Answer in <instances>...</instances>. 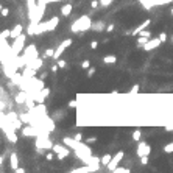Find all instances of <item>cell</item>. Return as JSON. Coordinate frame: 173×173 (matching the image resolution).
<instances>
[{"instance_id":"1","label":"cell","mask_w":173,"mask_h":173,"mask_svg":"<svg viewBox=\"0 0 173 173\" xmlns=\"http://www.w3.org/2000/svg\"><path fill=\"white\" fill-rule=\"evenodd\" d=\"M92 28V20L89 16H83L78 17L72 25H70V31L72 33H79V31H87Z\"/></svg>"},{"instance_id":"2","label":"cell","mask_w":173,"mask_h":173,"mask_svg":"<svg viewBox=\"0 0 173 173\" xmlns=\"http://www.w3.org/2000/svg\"><path fill=\"white\" fill-rule=\"evenodd\" d=\"M58 23H59V17H56V16L51 17L47 22H39L37 26H36V34H41L44 31H53L58 26Z\"/></svg>"},{"instance_id":"3","label":"cell","mask_w":173,"mask_h":173,"mask_svg":"<svg viewBox=\"0 0 173 173\" xmlns=\"http://www.w3.org/2000/svg\"><path fill=\"white\" fill-rule=\"evenodd\" d=\"M23 45H25V34L22 33L20 36H17V37L14 39V42L11 44L12 53H16V55H19V53L23 50Z\"/></svg>"},{"instance_id":"4","label":"cell","mask_w":173,"mask_h":173,"mask_svg":"<svg viewBox=\"0 0 173 173\" xmlns=\"http://www.w3.org/2000/svg\"><path fill=\"white\" fill-rule=\"evenodd\" d=\"M23 56H25V59H26V64H28L30 61H33V59H36V58H37V48H36V45L31 44V45H28V47H25Z\"/></svg>"},{"instance_id":"5","label":"cell","mask_w":173,"mask_h":173,"mask_svg":"<svg viewBox=\"0 0 173 173\" xmlns=\"http://www.w3.org/2000/svg\"><path fill=\"white\" fill-rule=\"evenodd\" d=\"M53 143L48 137H41L39 136L37 137V140H36V148H44V150H51L53 148Z\"/></svg>"},{"instance_id":"6","label":"cell","mask_w":173,"mask_h":173,"mask_svg":"<svg viewBox=\"0 0 173 173\" xmlns=\"http://www.w3.org/2000/svg\"><path fill=\"white\" fill-rule=\"evenodd\" d=\"M72 45V39H65V41H62L58 47H56V50H55V55H53V58L55 59H59L61 58V55L64 53V50L67 48V47H70Z\"/></svg>"},{"instance_id":"7","label":"cell","mask_w":173,"mask_h":173,"mask_svg":"<svg viewBox=\"0 0 173 173\" xmlns=\"http://www.w3.org/2000/svg\"><path fill=\"white\" fill-rule=\"evenodd\" d=\"M123 154H125L123 151H118V153H115V154L112 156L111 162L108 164V170H109V171H114L115 167H118V162H120L122 159H123Z\"/></svg>"},{"instance_id":"8","label":"cell","mask_w":173,"mask_h":173,"mask_svg":"<svg viewBox=\"0 0 173 173\" xmlns=\"http://www.w3.org/2000/svg\"><path fill=\"white\" fill-rule=\"evenodd\" d=\"M50 95V89L44 87L42 90H37V92H33V98L37 101V103H44V100Z\"/></svg>"},{"instance_id":"9","label":"cell","mask_w":173,"mask_h":173,"mask_svg":"<svg viewBox=\"0 0 173 173\" xmlns=\"http://www.w3.org/2000/svg\"><path fill=\"white\" fill-rule=\"evenodd\" d=\"M161 44H162V41H161L159 37H150V39H148V42L143 45V50H145V51L154 50V48H157V47L161 45Z\"/></svg>"},{"instance_id":"10","label":"cell","mask_w":173,"mask_h":173,"mask_svg":"<svg viewBox=\"0 0 173 173\" xmlns=\"http://www.w3.org/2000/svg\"><path fill=\"white\" fill-rule=\"evenodd\" d=\"M51 150L58 154L59 159H62V157H65V156H69V154H70V150H69V148H65V147H62V145H59V143H55Z\"/></svg>"},{"instance_id":"11","label":"cell","mask_w":173,"mask_h":173,"mask_svg":"<svg viewBox=\"0 0 173 173\" xmlns=\"http://www.w3.org/2000/svg\"><path fill=\"white\" fill-rule=\"evenodd\" d=\"M45 106H44V103H39L37 106H36V108H34V106H33V108L28 111L33 117H41V115H45Z\"/></svg>"},{"instance_id":"12","label":"cell","mask_w":173,"mask_h":173,"mask_svg":"<svg viewBox=\"0 0 173 173\" xmlns=\"http://www.w3.org/2000/svg\"><path fill=\"white\" fill-rule=\"evenodd\" d=\"M6 118H8V120H9L12 125H14L16 129H20V128H22V120H20V118H19L14 112H8V114H6Z\"/></svg>"},{"instance_id":"13","label":"cell","mask_w":173,"mask_h":173,"mask_svg":"<svg viewBox=\"0 0 173 173\" xmlns=\"http://www.w3.org/2000/svg\"><path fill=\"white\" fill-rule=\"evenodd\" d=\"M9 165L12 170H16L19 167V154L17 153H11L9 154Z\"/></svg>"},{"instance_id":"14","label":"cell","mask_w":173,"mask_h":173,"mask_svg":"<svg viewBox=\"0 0 173 173\" xmlns=\"http://www.w3.org/2000/svg\"><path fill=\"white\" fill-rule=\"evenodd\" d=\"M150 22H151L150 19H145V20H143V22H142V23H140V25L137 26L136 30H132V31H131V34H132V36H137V34H139V33H140L142 30H145V28H147V26L150 25Z\"/></svg>"},{"instance_id":"15","label":"cell","mask_w":173,"mask_h":173,"mask_svg":"<svg viewBox=\"0 0 173 173\" xmlns=\"http://www.w3.org/2000/svg\"><path fill=\"white\" fill-rule=\"evenodd\" d=\"M36 69H33V67H30V65H26V67H23V78H33L34 75H36Z\"/></svg>"},{"instance_id":"16","label":"cell","mask_w":173,"mask_h":173,"mask_svg":"<svg viewBox=\"0 0 173 173\" xmlns=\"http://www.w3.org/2000/svg\"><path fill=\"white\" fill-rule=\"evenodd\" d=\"M26 98H28V95H26V90H23V92H19V94L14 97V100H16V103H17V104L26 103Z\"/></svg>"},{"instance_id":"17","label":"cell","mask_w":173,"mask_h":173,"mask_svg":"<svg viewBox=\"0 0 173 173\" xmlns=\"http://www.w3.org/2000/svg\"><path fill=\"white\" fill-rule=\"evenodd\" d=\"M147 145L148 143H145V142H139V145H137V156L139 157L147 156V154H145V153H147Z\"/></svg>"},{"instance_id":"18","label":"cell","mask_w":173,"mask_h":173,"mask_svg":"<svg viewBox=\"0 0 173 173\" xmlns=\"http://www.w3.org/2000/svg\"><path fill=\"white\" fill-rule=\"evenodd\" d=\"M22 31H23V26H22L20 23H17V25L14 26V28L11 30V37H12V39H16L17 36H20V34H22Z\"/></svg>"},{"instance_id":"19","label":"cell","mask_w":173,"mask_h":173,"mask_svg":"<svg viewBox=\"0 0 173 173\" xmlns=\"http://www.w3.org/2000/svg\"><path fill=\"white\" fill-rule=\"evenodd\" d=\"M72 5L70 3H65V5H62V8H61V14L64 16V17H69L70 14H72Z\"/></svg>"},{"instance_id":"20","label":"cell","mask_w":173,"mask_h":173,"mask_svg":"<svg viewBox=\"0 0 173 173\" xmlns=\"http://www.w3.org/2000/svg\"><path fill=\"white\" fill-rule=\"evenodd\" d=\"M26 65H30V67H33V69H36V70H39L41 69V65H42V59L41 58H36V59H33V61H30Z\"/></svg>"},{"instance_id":"21","label":"cell","mask_w":173,"mask_h":173,"mask_svg":"<svg viewBox=\"0 0 173 173\" xmlns=\"http://www.w3.org/2000/svg\"><path fill=\"white\" fill-rule=\"evenodd\" d=\"M92 30H94V31H103V30H106V26H104V22H94V23H92Z\"/></svg>"},{"instance_id":"22","label":"cell","mask_w":173,"mask_h":173,"mask_svg":"<svg viewBox=\"0 0 173 173\" xmlns=\"http://www.w3.org/2000/svg\"><path fill=\"white\" fill-rule=\"evenodd\" d=\"M173 0H151V5L153 6H161V5H168Z\"/></svg>"},{"instance_id":"23","label":"cell","mask_w":173,"mask_h":173,"mask_svg":"<svg viewBox=\"0 0 173 173\" xmlns=\"http://www.w3.org/2000/svg\"><path fill=\"white\" fill-rule=\"evenodd\" d=\"M115 61H117V56L115 55H106L103 58V62H106V64H114Z\"/></svg>"},{"instance_id":"24","label":"cell","mask_w":173,"mask_h":173,"mask_svg":"<svg viewBox=\"0 0 173 173\" xmlns=\"http://www.w3.org/2000/svg\"><path fill=\"white\" fill-rule=\"evenodd\" d=\"M111 159H112V154H103L101 156V165L108 167V164L111 162Z\"/></svg>"},{"instance_id":"25","label":"cell","mask_w":173,"mask_h":173,"mask_svg":"<svg viewBox=\"0 0 173 173\" xmlns=\"http://www.w3.org/2000/svg\"><path fill=\"white\" fill-rule=\"evenodd\" d=\"M139 2L142 3V6H143L145 9H151V8H153V5H151V0H139Z\"/></svg>"},{"instance_id":"26","label":"cell","mask_w":173,"mask_h":173,"mask_svg":"<svg viewBox=\"0 0 173 173\" xmlns=\"http://www.w3.org/2000/svg\"><path fill=\"white\" fill-rule=\"evenodd\" d=\"M147 42H148V37H145V36H139V39H137V45H139V47H143Z\"/></svg>"},{"instance_id":"27","label":"cell","mask_w":173,"mask_h":173,"mask_svg":"<svg viewBox=\"0 0 173 173\" xmlns=\"http://www.w3.org/2000/svg\"><path fill=\"white\" fill-rule=\"evenodd\" d=\"M53 55H55V50H53V48H47L45 53H44V58H53Z\"/></svg>"},{"instance_id":"28","label":"cell","mask_w":173,"mask_h":173,"mask_svg":"<svg viewBox=\"0 0 173 173\" xmlns=\"http://www.w3.org/2000/svg\"><path fill=\"white\" fill-rule=\"evenodd\" d=\"M137 94H139V84H134L129 90V95H137Z\"/></svg>"},{"instance_id":"29","label":"cell","mask_w":173,"mask_h":173,"mask_svg":"<svg viewBox=\"0 0 173 173\" xmlns=\"http://www.w3.org/2000/svg\"><path fill=\"white\" fill-rule=\"evenodd\" d=\"M132 140H136V142L140 140V129H136L134 132H132Z\"/></svg>"},{"instance_id":"30","label":"cell","mask_w":173,"mask_h":173,"mask_svg":"<svg viewBox=\"0 0 173 173\" xmlns=\"http://www.w3.org/2000/svg\"><path fill=\"white\" fill-rule=\"evenodd\" d=\"M164 151H165V153H173V140L165 145V147H164Z\"/></svg>"},{"instance_id":"31","label":"cell","mask_w":173,"mask_h":173,"mask_svg":"<svg viewBox=\"0 0 173 173\" xmlns=\"http://www.w3.org/2000/svg\"><path fill=\"white\" fill-rule=\"evenodd\" d=\"M114 171H115V173H129V168H125V167H115Z\"/></svg>"},{"instance_id":"32","label":"cell","mask_w":173,"mask_h":173,"mask_svg":"<svg viewBox=\"0 0 173 173\" xmlns=\"http://www.w3.org/2000/svg\"><path fill=\"white\" fill-rule=\"evenodd\" d=\"M0 37H2V39L11 37V30H3V31H2V34H0Z\"/></svg>"},{"instance_id":"33","label":"cell","mask_w":173,"mask_h":173,"mask_svg":"<svg viewBox=\"0 0 173 173\" xmlns=\"http://www.w3.org/2000/svg\"><path fill=\"white\" fill-rule=\"evenodd\" d=\"M139 36H145V37H148V39H150V37H151V33H150L148 30H142V31L139 33Z\"/></svg>"},{"instance_id":"34","label":"cell","mask_w":173,"mask_h":173,"mask_svg":"<svg viewBox=\"0 0 173 173\" xmlns=\"http://www.w3.org/2000/svg\"><path fill=\"white\" fill-rule=\"evenodd\" d=\"M89 67H90V62H89L87 59L81 62V69H84V70H86V69H89Z\"/></svg>"},{"instance_id":"35","label":"cell","mask_w":173,"mask_h":173,"mask_svg":"<svg viewBox=\"0 0 173 173\" xmlns=\"http://www.w3.org/2000/svg\"><path fill=\"white\" fill-rule=\"evenodd\" d=\"M100 3H101V6H109L112 3V0H100Z\"/></svg>"},{"instance_id":"36","label":"cell","mask_w":173,"mask_h":173,"mask_svg":"<svg viewBox=\"0 0 173 173\" xmlns=\"http://www.w3.org/2000/svg\"><path fill=\"white\" fill-rule=\"evenodd\" d=\"M140 164H142V165H147V164H148V156H142V157H140Z\"/></svg>"},{"instance_id":"37","label":"cell","mask_w":173,"mask_h":173,"mask_svg":"<svg viewBox=\"0 0 173 173\" xmlns=\"http://www.w3.org/2000/svg\"><path fill=\"white\" fill-rule=\"evenodd\" d=\"M94 73H95V67H89V70H87V76L90 78V76H94Z\"/></svg>"},{"instance_id":"38","label":"cell","mask_w":173,"mask_h":173,"mask_svg":"<svg viewBox=\"0 0 173 173\" xmlns=\"http://www.w3.org/2000/svg\"><path fill=\"white\" fill-rule=\"evenodd\" d=\"M65 64H67V62H65L64 59H59V61H58V65H59L61 69H64V67H65Z\"/></svg>"},{"instance_id":"39","label":"cell","mask_w":173,"mask_h":173,"mask_svg":"<svg viewBox=\"0 0 173 173\" xmlns=\"http://www.w3.org/2000/svg\"><path fill=\"white\" fill-rule=\"evenodd\" d=\"M94 142H97V137H87L86 139V143H94Z\"/></svg>"},{"instance_id":"40","label":"cell","mask_w":173,"mask_h":173,"mask_svg":"<svg viewBox=\"0 0 173 173\" xmlns=\"http://www.w3.org/2000/svg\"><path fill=\"white\" fill-rule=\"evenodd\" d=\"M159 39H161L162 42H165V41H167V34H165V33H161V34H159Z\"/></svg>"},{"instance_id":"41","label":"cell","mask_w":173,"mask_h":173,"mask_svg":"<svg viewBox=\"0 0 173 173\" xmlns=\"http://www.w3.org/2000/svg\"><path fill=\"white\" fill-rule=\"evenodd\" d=\"M8 14H9V11H8V8H2V16H3V17H6Z\"/></svg>"},{"instance_id":"42","label":"cell","mask_w":173,"mask_h":173,"mask_svg":"<svg viewBox=\"0 0 173 173\" xmlns=\"http://www.w3.org/2000/svg\"><path fill=\"white\" fill-rule=\"evenodd\" d=\"M97 47H98V42H97V41H92V42H90V48H94V50H95Z\"/></svg>"},{"instance_id":"43","label":"cell","mask_w":173,"mask_h":173,"mask_svg":"<svg viewBox=\"0 0 173 173\" xmlns=\"http://www.w3.org/2000/svg\"><path fill=\"white\" fill-rule=\"evenodd\" d=\"M75 139L81 142V139H83V134H81V132H76V134H75Z\"/></svg>"},{"instance_id":"44","label":"cell","mask_w":173,"mask_h":173,"mask_svg":"<svg viewBox=\"0 0 173 173\" xmlns=\"http://www.w3.org/2000/svg\"><path fill=\"white\" fill-rule=\"evenodd\" d=\"M90 6H92V8L95 9V8L98 6V2H97V0H92V2H90Z\"/></svg>"},{"instance_id":"45","label":"cell","mask_w":173,"mask_h":173,"mask_svg":"<svg viewBox=\"0 0 173 173\" xmlns=\"http://www.w3.org/2000/svg\"><path fill=\"white\" fill-rule=\"evenodd\" d=\"M69 108H76V101H75V100L69 101Z\"/></svg>"},{"instance_id":"46","label":"cell","mask_w":173,"mask_h":173,"mask_svg":"<svg viewBox=\"0 0 173 173\" xmlns=\"http://www.w3.org/2000/svg\"><path fill=\"white\" fill-rule=\"evenodd\" d=\"M53 153H55V151H53ZM53 153H47V154H45L47 161H51V159H53Z\"/></svg>"},{"instance_id":"47","label":"cell","mask_w":173,"mask_h":173,"mask_svg":"<svg viewBox=\"0 0 173 173\" xmlns=\"http://www.w3.org/2000/svg\"><path fill=\"white\" fill-rule=\"evenodd\" d=\"M112 30H114V25H112V23H111V25H108V28H106V31H108V33H111Z\"/></svg>"},{"instance_id":"48","label":"cell","mask_w":173,"mask_h":173,"mask_svg":"<svg viewBox=\"0 0 173 173\" xmlns=\"http://www.w3.org/2000/svg\"><path fill=\"white\" fill-rule=\"evenodd\" d=\"M58 69H59V65H58V64H55V65H51V72H56Z\"/></svg>"},{"instance_id":"49","label":"cell","mask_w":173,"mask_h":173,"mask_svg":"<svg viewBox=\"0 0 173 173\" xmlns=\"http://www.w3.org/2000/svg\"><path fill=\"white\" fill-rule=\"evenodd\" d=\"M14 171H16V173H25V168H19V167H17Z\"/></svg>"},{"instance_id":"50","label":"cell","mask_w":173,"mask_h":173,"mask_svg":"<svg viewBox=\"0 0 173 173\" xmlns=\"http://www.w3.org/2000/svg\"><path fill=\"white\" fill-rule=\"evenodd\" d=\"M55 2H62V0H47V3H55Z\"/></svg>"},{"instance_id":"51","label":"cell","mask_w":173,"mask_h":173,"mask_svg":"<svg viewBox=\"0 0 173 173\" xmlns=\"http://www.w3.org/2000/svg\"><path fill=\"white\" fill-rule=\"evenodd\" d=\"M37 3H47V0H37Z\"/></svg>"},{"instance_id":"52","label":"cell","mask_w":173,"mask_h":173,"mask_svg":"<svg viewBox=\"0 0 173 173\" xmlns=\"http://www.w3.org/2000/svg\"><path fill=\"white\" fill-rule=\"evenodd\" d=\"M171 16H173V8H171Z\"/></svg>"},{"instance_id":"53","label":"cell","mask_w":173,"mask_h":173,"mask_svg":"<svg viewBox=\"0 0 173 173\" xmlns=\"http://www.w3.org/2000/svg\"><path fill=\"white\" fill-rule=\"evenodd\" d=\"M171 42H173V34H171Z\"/></svg>"},{"instance_id":"54","label":"cell","mask_w":173,"mask_h":173,"mask_svg":"<svg viewBox=\"0 0 173 173\" xmlns=\"http://www.w3.org/2000/svg\"><path fill=\"white\" fill-rule=\"evenodd\" d=\"M25 2H28V0H25Z\"/></svg>"}]
</instances>
